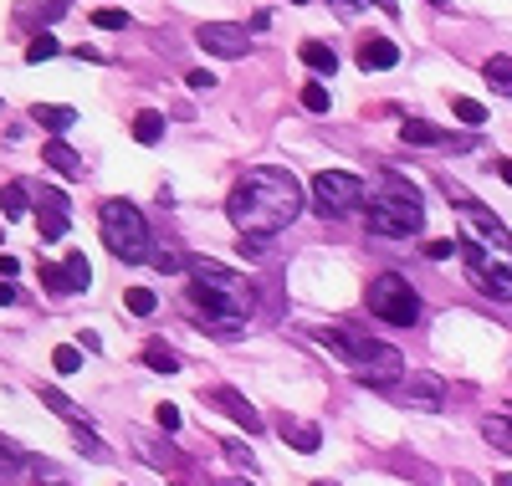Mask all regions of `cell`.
Segmentation results:
<instances>
[{"mask_svg": "<svg viewBox=\"0 0 512 486\" xmlns=\"http://www.w3.org/2000/svg\"><path fill=\"white\" fill-rule=\"evenodd\" d=\"M226 215L241 236H256V241L277 236L303 215V185H297L292 169H272V164L246 169L226 200Z\"/></svg>", "mask_w": 512, "mask_h": 486, "instance_id": "1", "label": "cell"}, {"mask_svg": "<svg viewBox=\"0 0 512 486\" xmlns=\"http://www.w3.org/2000/svg\"><path fill=\"white\" fill-rule=\"evenodd\" d=\"M190 307L200 313V328H210L216 338H236L246 328V318L256 313V292L241 272L221 267V261H210V256H195L190 261Z\"/></svg>", "mask_w": 512, "mask_h": 486, "instance_id": "2", "label": "cell"}, {"mask_svg": "<svg viewBox=\"0 0 512 486\" xmlns=\"http://www.w3.org/2000/svg\"><path fill=\"white\" fill-rule=\"evenodd\" d=\"M456 205H461V220H466L461 256H466V272H472L477 292L512 302V236H507V226L472 200H456Z\"/></svg>", "mask_w": 512, "mask_h": 486, "instance_id": "3", "label": "cell"}, {"mask_svg": "<svg viewBox=\"0 0 512 486\" xmlns=\"http://www.w3.org/2000/svg\"><path fill=\"white\" fill-rule=\"evenodd\" d=\"M98 226H103V241H108V251H113L118 261H144V256H154V251H149L144 215L128 205V200H103Z\"/></svg>", "mask_w": 512, "mask_h": 486, "instance_id": "4", "label": "cell"}, {"mask_svg": "<svg viewBox=\"0 0 512 486\" xmlns=\"http://www.w3.org/2000/svg\"><path fill=\"white\" fill-rule=\"evenodd\" d=\"M369 313H374L379 323L410 328V323L420 318V292H415L405 277L384 272V277H374V282H369Z\"/></svg>", "mask_w": 512, "mask_h": 486, "instance_id": "5", "label": "cell"}, {"mask_svg": "<svg viewBox=\"0 0 512 486\" xmlns=\"http://www.w3.org/2000/svg\"><path fill=\"white\" fill-rule=\"evenodd\" d=\"M425 226V205L415 200V190H395L369 200V231L374 236H415Z\"/></svg>", "mask_w": 512, "mask_h": 486, "instance_id": "6", "label": "cell"}, {"mask_svg": "<svg viewBox=\"0 0 512 486\" xmlns=\"http://www.w3.org/2000/svg\"><path fill=\"white\" fill-rule=\"evenodd\" d=\"M313 205L328 220L349 215V210L364 205V180H359V174H349V169H323L318 180H313Z\"/></svg>", "mask_w": 512, "mask_h": 486, "instance_id": "7", "label": "cell"}, {"mask_svg": "<svg viewBox=\"0 0 512 486\" xmlns=\"http://www.w3.org/2000/svg\"><path fill=\"white\" fill-rule=\"evenodd\" d=\"M195 41H200V52H210V57H231V62L251 52V31L236 26V21H205V26L195 31Z\"/></svg>", "mask_w": 512, "mask_h": 486, "instance_id": "8", "label": "cell"}, {"mask_svg": "<svg viewBox=\"0 0 512 486\" xmlns=\"http://www.w3.org/2000/svg\"><path fill=\"white\" fill-rule=\"evenodd\" d=\"M354 379H359V384H369V389H390V384H400V379H405V359H400V348L374 343V353L364 359V369H359Z\"/></svg>", "mask_w": 512, "mask_h": 486, "instance_id": "9", "label": "cell"}, {"mask_svg": "<svg viewBox=\"0 0 512 486\" xmlns=\"http://www.w3.org/2000/svg\"><path fill=\"white\" fill-rule=\"evenodd\" d=\"M318 343H328V348L338 353V364H349V374H359V369H364V359L374 353V338H369V333H359V328H323V333H318Z\"/></svg>", "mask_w": 512, "mask_h": 486, "instance_id": "10", "label": "cell"}, {"mask_svg": "<svg viewBox=\"0 0 512 486\" xmlns=\"http://www.w3.org/2000/svg\"><path fill=\"white\" fill-rule=\"evenodd\" d=\"M410 405L415 410H441L446 405V379L441 374H410Z\"/></svg>", "mask_w": 512, "mask_h": 486, "instance_id": "11", "label": "cell"}, {"mask_svg": "<svg viewBox=\"0 0 512 486\" xmlns=\"http://www.w3.org/2000/svg\"><path fill=\"white\" fill-rule=\"evenodd\" d=\"M395 62H400V47H395V41H384V36H369L359 47V67L364 72H390Z\"/></svg>", "mask_w": 512, "mask_h": 486, "instance_id": "12", "label": "cell"}, {"mask_svg": "<svg viewBox=\"0 0 512 486\" xmlns=\"http://www.w3.org/2000/svg\"><path fill=\"white\" fill-rule=\"evenodd\" d=\"M210 400H216V405H221V410H226L236 425H246V430H262V415H256V410L246 405V394H236L231 384H221L216 394H210Z\"/></svg>", "mask_w": 512, "mask_h": 486, "instance_id": "13", "label": "cell"}, {"mask_svg": "<svg viewBox=\"0 0 512 486\" xmlns=\"http://www.w3.org/2000/svg\"><path fill=\"white\" fill-rule=\"evenodd\" d=\"M31 118H36L41 128H47V134H57V139H62L67 128L77 123V113H72L67 103H36V108H31Z\"/></svg>", "mask_w": 512, "mask_h": 486, "instance_id": "14", "label": "cell"}, {"mask_svg": "<svg viewBox=\"0 0 512 486\" xmlns=\"http://www.w3.org/2000/svg\"><path fill=\"white\" fill-rule=\"evenodd\" d=\"M287 440H292V451H303V456H313L318 446H323V435H318V425H303V420H287L282 415V425H277Z\"/></svg>", "mask_w": 512, "mask_h": 486, "instance_id": "15", "label": "cell"}, {"mask_svg": "<svg viewBox=\"0 0 512 486\" xmlns=\"http://www.w3.org/2000/svg\"><path fill=\"white\" fill-rule=\"evenodd\" d=\"M41 159H47V164H52L57 174H67V180H77V174H82V159H77V154H72V149H67L62 139H52L47 149H41Z\"/></svg>", "mask_w": 512, "mask_h": 486, "instance_id": "16", "label": "cell"}, {"mask_svg": "<svg viewBox=\"0 0 512 486\" xmlns=\"http://www.w3.org/2000/svg\"><path fill=\"white\" fill-rule=\"evenodd\" d=\"M41 405H47L52 415H62L67 425H82V410H77V405L67 400V394H62L57 384H41Z\"/></svg>", "mask_w": 512, "mask_h": 486, "instance_id": "17", "label": "cell"}, {"mask_svg": "<svg viewBox=\"0 0 512 486\" xmlns=\"http://www.w3.org/2000/svg\"><path fill=\"white\" fill-rule=\"evenodd\" d=\"M303 62H308L318 77H333V72H338V52L323 47V41H303Z\"/></svg>", "mask_w": 512, "mask_h": 486, "instance_id": "18", "label": "cell"}, {"mask_svg": "<svg viewBox=\"0 0 512 486\" xmlns=\"http://www.w3.org/2000/svg\"><path fill=\"white\" fill-rule=\"evenodd\" d=\"M482 77H487V87H492V93L512 98V57H487Z\"/></svg>", "mask_w": 512, "mask_h": 486, "instance_id": "19", "label": "cell"}, {"mask_svg": "<svg viewBox=\"0 0 512 486\" xmlns=\"http://www.w3.org/2000/svg\"><path fill=\"white\" fill-rule=\"evenodd\" d=\"M400 139H405V144H441L446 134H441L436 123H425V118H405V123H400Z\"/></svg>", "mask_w": 512, "mask_h": 486, "instance_id": "20", "label": "cell"}, {"mask_svg": "<svg viewBox=\"0 0 512 486\" xmlns=\"http://www.w3.org/2000/svg\"><path fill=\"white\" fill-rule=\"evenodd\" d=\"M144 364L159 369V374H180V353L169 343H144Z\"/></svg>", "mask_w": 512, "mask_h": 486, "instance_id": "21", "label": "cell"}, {"mask_svg": "<svg viewBox=\"0 0 512 486\" xmlns=\"http://www.w3.org/2000/svg\"><path fill=\"white\" fill-rule=\"evenodd\" d=\"M482 430H487V440H492L497 451H507V456H512V415H487V420H482Z\"/></svg>", "mask_w": 512, "mask_h": 486, "instance_id": "22", "label": "cell"}, {"mask_svg": "<svg viewBox=\"0 0 512 486\" xmlns=\"http://www.w3.org/2000/svg\"><path fill=\"white\" fill-rule=\"evenodd\" d=\"M134 139H139V144H159V139H164V113H154V108L139 113V118H134Z\"/></svg>", "mask_w": 512, "mask_h": 486, "instance_id": "23", "label": "cell"}, {"mask_svg": "<svg viewBox=\"0 0 512 486\" xmlns=\"http://www.w3.org/2000/svg\"><path fill=\"white\" fill-rule=\"evenodd\" d=\"M62 267H67V282H72V292H88V282H93V267H88V256H82V251H72V256L62 261Z\"/></svg>", "mask_w": 512, "mask_h": 486, "instance_id": "24", "label": "cell"}, {"mask_svg": "<svg viewBox=\"0 0 512 486\" xmlns=\"http://www.w3.org/2000/svg\"><path fill=\"white\" fill-rule=\"evenodd\" d=\"M451 113H456L466 128H482V123H487V108H482L477 98H451Z\"/></svg>", "mask_w": 512, "mask_h": 486, "instance_id": "25", "label": "cell"}, {"mask_svg": "<svg viewBox=\"0 0 512 486\" xmlns=\"http://www.w3.org/2000/svg\"><path fill=\"white\" fill-rule=\"evenodd\" d=\"M57 52H62L57 36H31V41H26V62H31V67H36V62H52Z\"/></svg>", "mask_w": 512, "mask_h": 486, "instance_id": "26", "label": "cell"}, {"mask_svg": "<svg viewBox=\"0 0 512 486\" xmlns=\"http://www.w3.org/2000/svg\"><path fill=\"white\" fill-rule=\"evenodd\" d=\"M41 282H47V292H52V297H72L67 267H52V261H41Z\"/></svg>", "mask_w": 512, "mask_h": 486, "instance_id": "27", "label": "cell"}, {"mask_svg": "<svg viewBox=\"0 0 512 486\" xmlns=\"http://www.w3.org/2000/svg\"><path fill=\"white\" fill-rule=\"evenodd\" d=\"M123 302H128V313H134V318H149L154 307H159V297H154L149 287H128V297H123Z\"/></svg>", "mask_w": 512, "mask_h": 486, "instance_id": "28", "label": "cell"}, {"mask_svg": "<svg viewBox=\"0 0 512 486\" xmlns=\"http://www.w3.org/2000/svg\"><path fill=\"white\" fill-rule=\"evenodd\" d=\"M0 210H6V220H21L26 215V185H6V190H0Z\"/></svg>", "mask_w": 512, "mask_h": 486, "instance_id": "29", "label": "cell"}, {"mask_svg": "<svg viewBox=\"0 0 512 486\" xmlns=\"http://www.w3.org/2000/svg\"><path fill=\"white\" fill-rule=\"evenodd\" d=\"M52 369H57L62 379H67V374H77V369H82V353H77L72 343H62V348L52 353Z\"/></svg>", "mask_w": 512, "mask_h": 486, "instance_id": "30", "label": "cell"}, {"mask_svg": "<svg viewBox=\"0 0 512 486\" xmlns=\"http://www.w3.org/2000/svg\"><path fill=\"white\" fill-rule=\"evenodd\" d=\"M77 430V451L82 456H93V461H108V451H103V440L93 435V430H82V425H72Z\"/></svg>", "mask_w": 512, "mask_h": 486, "instance_id": "31", "label": "cell"}, {"mask_svg": "<svg viewBox=\"0 0 512 486\" xmlns=\"http://www.w3.org/2000/svg\"><path fill=\"white\" fill-rule=\"evenodd\" d=\"M328 103H333V98H328L323 82H308V87H303V108H308V113H328Z\"/></svg>", "mask_w": 512, "mask_h": 486, "instance_id": "32", "label": "cell"}, {"mask_svg": "<svg viewBox=\"0 0 512 486\" xmlns=\"http://www.w3.org/2000/svg\"><path fill=\"white\" fill-rule=\"evenodd\" d=\"M93 26H98V31H123V26H128V11L103 6V11H93Z\"/></svg>", "mask_w": 512, "mask_h": 486, "instance_id": "33", "label": "cell"}, {"mask_svg": "<svg viewBox=\"0 0 512 486\" xmlns=\"http://www.w3.org/2000/svg\"><path fill=\"white\" fill-rule=\"evenodd\" d=\"M67 236V215H41V241H62Z\"/></svg>", "mask_w": 512, "mask_h": 486, "instance_id": "34", "label": "cell"}, {"mask_svg": "<svg viewBox=\"0 0 512 486\" xmlns=\"http://www.w3.org/2000/svg\"><path fill=\"white\" fill-rule=\"evenodd\" d=\"M154 267H159V272H190V261L175 256V251H154Z\"/></svg>", "mask_w": 512, "mask_h": 486, "instance_id": "35", "label": "cell"}, {"mask_svg": "<svg viewBox=\"0 0 512 486\" xmlns=\"http://www.w3.org/2000/svg\"><path fill=\"white\" fill-rule=\"evenodd\" d=\"M41 215H67V195L62 190H41Z\"/></svg>", "mask_w": 512, "mask_h": 486, "instance_id": "36", "label": "cell"}, {"mask_svg": "<svg viewBox=\"0 0 512 486\" xmlns=\"http://www.w3.org/2000/svg\"><path fill=\"white\" fill-rule=\"evenodd\" d=\"M185 82L195 87V93H210V87H216V72H205V67H195V72H185Z\"/></svg>", "mask_w": 512, "mask_h": 486, "instance_id": "37", "label": "cell"}, {"mask_svg": "<svg viewBox=\"0 0 512 486\" xmlns=\"http://www.w3.org/2000/svg\"><path fill=\"white\" fill-rule=\"evenodd\" d=\"M451 251H461V241H425V256L431 261H446Z\"/></svg>", "mask_w": 512, "mask_h": 486, "instance_id": "38", "label": "cell"}, {"mask_svg": "<svg viewBox=\"0 0 512 486\" xmlns=\"http://www.w3.org/2000/svg\"><path fill=\"white\" fill-rule=\"evenodd\" d=\"M154 420H159V430H180V410H175V405H159Z\"/></svg>", "mask_w": 512, "mask_h": 486, "instance_id": "39", "label": "cell"}, {"mask_svg": "<svg viewBox=\"0 0 512 486\" xmlns=\"http://www.w3.org/2000/svg\"><path fill=\"white\" fill-rule=\"evenodd\" d=\"M226 451H231V461H236V466H246V471H256V461H251V451H241V446H226Z\"/></svg>", "mask_w": 512, "mask_h": 486, "instance_id": "40", "label": "cell"}, {"mask_svg": "<svg viewBox=\"0 0 512 486\" xmlns=\"http://www.w3.org/2000/svg\"><path fill=\"white\" fill-rule=\"evenodd\" d=\"M21 272V261L16 256H0V277H16Z\"/></svg>", "mask_w": 512, "mask_h": 486, "instance_id": "41", "label": "cell"}, {"mask_svg": "<svg viewBox=\"0 0 512 486\" xmlns=\"http://www.w3.org/2000/svg\"><path fill=\"white\" fill-rule=\"evenodd\" d=\"M11 302H16V287H11V282H0V307H11Z\"/></svg>", "mask_w": 512, "mask_h": 486, "instance_id": "42", "label": "cell"}, {"mask_svg": "<svg viewBox=\"0 0 512 486\" xmlns=\"http://www.w3.org/2000/svg\"><path fill=\"white\" fill-rule=\"evenodd\" d=\"M62 11H67V0H47V21H57Z\"/></svg>", "mask_w": 512, "mask_h": 486, "instance_id": "43", "label": "cell"}, {"mask_svg": "<svg viewBox=\"0 0 512 486\" xmlns=\"http://www.w3.org/2000/svg\"><path fill=\"white\" fill-rule=\"evenodd\" d=\"M333 6H338V11H344V16H354V11L364 6V0H333Z\"/></svg>", "mask_w": 512, "mask_h": 486, "instance_id": "44", "label": "cell"}, {"mask_svg": "<svg viewBox=\"0 0 512 486\" xmlns=\"http://www.w3.org/2000/svg\"><path fill=\"white\" fill-rule=\"evenodd\" d=\"M451 481H456V486H482V481H477V476H472V471H456V476H451Z\"/></svg>", "mask_w": 512, "mask_h": 486, "instance_id": "45", "label": "cell"}, {"mask_svg": "<svg viewBox=\"0 0 512 486\" xmlns=\"http://www.w3.org/2000/svg\"><path fill=\"white\" fill-rule=\"evenodd\" d=\"M497 174H502V180L512 185V159H502V164H497Z\"/></svg>", "mask_w": 512, "mask_h": 486, "instance_id": "46", "label": "cell"}, {"mask_svg": "<svg viewBox=\"0 0 512 486\" xmlns=\"http://www.w3.org/2000/svg\"><path fill=\"white\" fill-rule=\"evenodd\" d=\"M497 486H512V476H502V481H497Z\"/></svg>", "mask_w": 512, "mask_h": 486, "instance_id": "47", "label": "cell"}, {"mask_svg": "<svg viewBox=\"0 0 512 486\" xmlns=\"http://www.w3.org/2000/svg\"><path fill=\"white\" fill-rule=\"evenodd\" d=\"M318 486H338V481H318Z\"/></svg>", "mask_w": 512, "mask_h": 486, "instance_id": "48", "label": "cell"}, {"mask_svg": "<svg viewBox=\"0 0 512 486\" xmlns=\"http://www.w3.org/2000/svg\"><path fill=\"white\" fill-rule=\"evenodd\" d=\"M292 6H308V0H292Z\"/></svg>", "mask_w": 512, "mask_h": 486, "instance_id": "49", "label": "cell"}, {"mask_svg": "<svg viewBox=\"0 0 512 486\" xmlns=\"http://www.w3.org/2000/svg\"><path fill=\"white\" fill-rule=\"evenodd\" d=\"M431 6H441V0H431Z\"/></svg>", "mask_w": 512, "mask_h": 486, "instance_id": "50", "label": "cell"}]
</instances>
